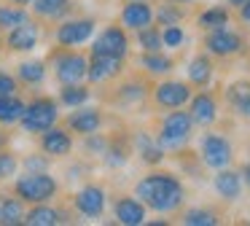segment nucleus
<instances>
[{"mask_svg": "<svg viewBox=\"0 0 250 226\" xmlns=\"http://www.w3.org/2000/svg\"><path fill=\"white\" fill-rule=\"evenodd\" d=\"M135 197L140 199L146 207L156 210V213H175L183 204V183L169 172H151V175L140 178L135 186Z\"/></svg>", "mask_w": 250, "mask_h": 226, "instance_id": "obj_1", "label": "nucleus"}, {"mask_svg": "<svg viewBox=\"0 0 250 226\" xmlns=\"http://www.w3.org/2000/svg\"><path fill=\"white\" fill-rule=\"evenodd\" d=\"M60 191V183L49 175V172H27V175L17 178L14 183V194H17L22 202L38 204V202H49V199L57 197Z\"/></svg>", "mask_w": 250, "mask_h": 226, "instance_id": "obj_2", "label": "nucleus"}, {"mask_svg": "<svg viewBox=\"0 0 250 226\" xmlns=\"http://www.w3.org/2000/svg\"><path fill=\"white\" fill-rule=\"evenodd\" d=\"M191 127H194V121H191L188 111H180V108H175L172 113H167L162 121V127H159V145H162L164 151H178L183 148L186 143H188L191 137Z\"/></svg>", "mask_w": 250, "mask_h": 226, "instance_id": "obj_3", "label": "nucleus"}, {"mask_svg": "<svg viewBox=\"0 0 250 226\" xmlns=\"http://www.w3.org/2000/svg\"><path fill=\"white\" fill-rule=\"evenodd\" d=\"M57 118H60V108H57V102L49 100V97H38V100H33L27 108H24L19 124H22L24 132L41 135V132H46L49 127H54Z\"/></svg>", "mask_w": 250, "mask_h": 226, "instance_id": "obj_4", "label": "nucleus"}, {"mask_svg": "<svg viewBox=\"0 0 250 226\" xmlns=\"http://www.w3.org/2000/svg\"><path fill=\"white\" fill-rule=\"evenodd\" d=\"M54 73L60 78V84H81L89 73V59L78 51H57L54 54Z\"/></svg>", "mask_w": 250, "mask_h": 226, "instance_id": "obj_5", "label": "nucleus"}, {"mask_svg": "<svg viewBox=\"0 0 250 226\" xmlns=\"http://www.w3.org/2000/svg\"><path fill=\"white\" fill-rule=\"evenodd\" d=\"M234 159V151H231V143H229L223 135H205L202 137V161H205L210 170H223L229 167Z\"/></svg>", "mask_w": 250, "mask_h": 226, "instance_id": "obj_6", "label": "nucleus"}, {"mask_svg": "<svg viewBox=\"0 0 250 226\" xmlns=\"http://www.w3.org/2000/svg\"><path fill=\"white\" fill-rule=\"evenodd\" d=\"M205 48L212 54V57H231V54H239V51H242V35H239V32L226 30V27L207 30Z\"/></svg>", "mask_w": 250, "mask_h": 226, "instance_id": "obj_7", "label": "nucleus"}, {"mask_svg": "<svg viewBox=\"0 0 250 226\" xmlns=\"http://www.w3.org/2000/svg\"><path fill=\"white\" fill-rule=\"evenodd\" d=\"M105 202H108L105 188L94 186V183L78 188V194L73 197V204H76V210L83 215V218H100V215L105 213Z\"/></svg>", "mask_w": 250, "mask_h": 226, "instance_id": "obj_8", "label": "nucleus"}, {"mask_svg": "<svg viewBox=\"0 0 250 226\" xmlns=\"http://www.w3.org/2000/svg\"><path fill=\"white\" fill-rule=\"evenodd\" d=\"M94 32V19H67L57 27V43L62 48H73V46H81L83 41H89Z\"/></svg>", "mask_w": 250, "mask_h": 226, "instance_id": "obj_9", "label": "nucleus"}, {"mask_svg": "<svg viewBox=\"0 0 250 226\" xmlns=\"http://www.w3.org/2000/svg\"><path fill=\"white\" fill-rule=\"evenodd\" d=\"M153 100H156L159 108H167V111L183 108L191 100V86L183 84V81H162L153 89Z\"/></svg>", "mask_w": 250, "mask_h": 226, "instance_id": "obj_10", "label": "nucleus"}, {"mask_svg": "<svg viewBox=\"0 0 250 226\" xmlns=\"http://www.w3.org/2000/svg\"><path fill=\"white\" fill-rule=\"evenodd\" d=\"M126 48H129V41H126V32L121 27H105L97 35V41L92 43V54H108V57H126Z\"/></svg>", "mask_w": 250, "mask_h": 226, "instance_id": "obj_11", "label": "nucleus"}, {"mask_svg": "<svg viewBox=\"0 0 250 226\" xmlns=\"http://www.w3.org/2000/svg\"><path fill=\"white\" fill-rule=\"evenodd\" d=\"M100 127H103V113H100L97 108H83V105H78L76 111L67 116V129H70V132H78L81 137L97 135Z\"/></svg>", "mask_w": 250, "mask_h": 226, "instance_id": "obj_12", "label": "nucleus"}, {"mask_svg": "<svg viewBox=\"0 0 250 226\" xmlns=\"http://www.w3.org/2000/svg\"><path fill=\"white\" fill-rule=\"evenodd\" d=\"M38 38H41V27L35 24L33 19H27V22H22V24L8 30L6 43H8L11 51H33V48L38 46Z\"/></svg>", "mask_w": 250, "mask_h": 226, "instance_id": "obj_13", "label": "nucleus"}, {"mask_svg": "<svg viewBox=\"0 0 250 226\" xmlns=\"http://www.w3.org/2000/svg\"><path fill=\"white\" fill-rule=\"evenodd\" d=\"M121 62H124L121 57L92 54V59H89V73H86V78L92 81V84H105V81L116 78V75L121 73Z\"/></svg>", "mask_w": 250, "mask_h": 226, "instance_id": "obj_14", "label": "nucleus"}, {"mask_svg": "<svg viewBox=\"0 0 250 226\" xmlns=\"http://www.w3.org/2000/svg\"><path fill=\"white\" fill-rule=\"evenodd\" d=\"M113 215L121 226H140L146 224V204L137 197H121L113 204Z\"/></svg>", "mask_w": 250, "mask_h": 226, "instance_id": "obj_15", "label": "nucleus"}, {"mask_svg": "<svg viewBox=\"0 0 250 226\" xmlns=\"http://www.w3.org/2000/svg\"><path fill=\"white\" fill-rule=\"evenodd\" d=\"M191 108H188V116L194 124H199V127H210L212 121L218 118V102L212 94H207V91H199V94L191 97Z\"/></svg>", "mask_w": 250, "mask_h": 226, "instance_id": "obj_16", "label": "nucleus"}, {"mask_svg": "<svg viewBox=\"0 0 250 226\" xmlns=\"http://www.w3.org/2000/svg\"><path fill=\"white\" fill-rule=\"evenodd\" d=\"M121 24L126 30H143V27L153 24V8L146 0H129L121 8Z\"/></svg>", "mask_w": 250, "mask_h": 226, "instance_id": "obj_17", "label": "nucleus"}, {"mask_svg": "<svg viewBox=\"0 0 250 226\" xmlns=\"http://www.w3.org/2000/svg\"><path fill=\"white\" fill-rule=\"evenodd\" d=\"M41 148L49 156H67L73 151V137L62 127H49L41 135Z\"/></svg>", "mask_w": 250, "mask_h": 226, "instance_id": "obj_18", "label": "nucleus"}, {"mask_svg": "<svg viewBox=\"0 0 250 226\" xmlns=\"http://www.w3.org/2000/svg\"><path fill=\"white\" fill-rule=\"evenodd\" d=\"M215 181H212V186H215L218 197H223L226 202H234V199L239 197V191H242V175L234 170H229V167H223V170H215Z\"/></svg>", "mask_w": 250, "mask_h": 226, "instance_id": "obj_19", "label": "nucleus"}, {"mask_svg": "<svg viewBox=\"0 0 250 226\" xmlns=\"http://www.w3.org/2000/svg\"><path fill=\"white\" fill-rule=\"evenodd\" d=\"M62 221H65V215L57 207H49L46 202L33 204V210L24 213V224L27 226H57V224H62Z\"/></svg>", "mask_w": 250, "mask_h": 226, "instance_id": "obj_20", "label": "nucleus"}, {"mask_svg": "<svg viewBox=\"0 0 250 226\" xmlns=\"http://www.w3.org/2000/svg\"><path fill=\"white\" fill-rule=\"evenodd\" d=\"M186 73H188V81L196 86V89H205V86L212 81V62H210V57H194L188 62V68H186Z\"/></svg>", "mask_w": 250, "mask_h": 226, "instance_id": "obj_21", "label": "nucleus"}, {"mask_svg": "<svg viewBox=\"0 0 250 226\" xmlns=\"http://www.w3.org/2000/svg\"><path fill=\"white\" fill-rule=\"evenodd\" d=\"M24 204L19 197H3L0 199V224L6 226H17V224H24Z\"/></svg>", "mask_w": 250, "mask_h": 226, "instance_id": "obj_22", "label": "nucleus"}, {"mask_svg": "<svg viewBox=\"0 0 250 226\" xmlns=\"http://www.w3.org/2000/svg\"><path fill=\"white\" fill-rule=\"evenodd\" d=\"M27 102L17 94H0V124H17L22 118Z\"/></svg>", "mask_w": 250, "mask_h": 226, "instance_id": "obj_23", "label": "nucleus"}, {"mask_svg": "<svg viewBox=\"0 0 250 226\" xmlns=\"http://www.w3.org/2000/svg\"><path fill=\"white\" fill-rule=\"evenodd\" d=\"M140 65H143V70L151 73V75H164V73H169V70L175 68V62L162 51H143Z\"/></svg>", "mask_w": 250, "mask_h": 226, "instance_id": "obj_24", "label": "nucleus"}, {"mask_svg": "<svg viewBox=\"0 0 250 226\" xmlns=\"http://www.w3.org/2000/svg\"><path fill=\"white\" fill-rule=\"evenodd\" d=\"M17 78L19 84H27V86H35L46 78V65L41 59H30V62H22L17 68Z\"/></svg>", "mask_w": 250, "mask_h": 226, "instance_id": "obj_25", "label": "nucleus"}, {"mask_svg": "<svg viewBox=\"0 0 250 226\" xmlns=\"http://www.w3.org/2000/svg\"><path fill=\"white\" fill-rule=\"evenodd\" d=\"M67 0H33V11L43 19H62L67 14Z\"/></svg>", "mask_w": 250, "mask_h": 226, "instance_id": "obj_26", "label": "nucleus"}, {"mask_svg": "<svg viewBox=\"0 0 250 226\" xmlns=\"http://www.w3.org/2000/svg\"><path fill=\"white\" fill-rule=\"evenodd\" d=\"M137 148H140V156L146 164H159L164 159V148L159 145V140L148 137V135H137Z\"/></svg>", "mask_w": 250, "mask_h": 226, "instance_id": "obj_27", "label": "nucleus"}, {"mask_svg": "<svg viewBox=\"0 0 250 226\" xmlns=\"http://www.w3.org/2000/svg\"><path fill=\"white\" fill-rule=\"evenodd\" d=\"M226 24H229V8H223V5H212V8L199 14L202 30H218V27H226Z\"/></svg>", "mask_w": 250, "mask_h": 226, "instance_id": "obj_28", "label": "nucleus"}, {"mask_svg": "<svg viewBox=\"0 0 250 226\" xmlns=\"http://www.w3.org/2000/svg\"><path fill=\"white\" fill-rule=\"evenodd\" d=\"M60 100H62V105H67V108H78L89 100V89L81 84H65L60 89Z\"/></svg>", "mask_w": 250, "mask_h": 226, "instance_id": "obj_29", "label": "nucleus"}, {"mask_svg": "<svg viewBox=\"0 0 250 226\" xmlns=\"http://www.w3.org/2000/svg\"><path fill=\"white\" fill-rule=\"evenodd\" d=\"M30 14L24 11V5H0V27L3 30H11V27L27 22Z\"/></svg>", "mask_w": 250, "mask_h": 226, "instance_id": "obj_30", "label": "nucleus"}, {"mask_svg": "<svg viewBox=\"0 0 250 226\" xmlns=\"http://www.w3.org/2000/svg\"><path fill=\"white\" fill-rule=\"evenodd\" d=\"M137 43L143 46V51H162L164 43H162V30L153 24L143 27V30H137Z\"/></svg>", "mask_w": 250, "mask_h": 226, "instance_id": "obj_31", "label": "nucleus"}, {"mask_svg": "<svg viewBox=\"0 0 250 226\" xmlns=\"http://www.w3.org/2000/svg\"><path fill=\"white\" fill-rule=\"evenodd\" d=\"M248 97H250V81H234V84H229L226 100H229V105H231L234 111H237Z\"/></svg>", "mask_w": 250, "mask_h": 226, "instance_id": "obj_32", "label": "nucleus"}, {"mask_svg": "<svg viewBox=\"0 0 250 226\" xmlns=\"http://www.w3.org/2000/svg\"><path fill=\"white\" fill-rule=\"evenodd\" d=\"M183 224H188V226H215L218 218H215V213H212V210L194 207V210H186Z\"/></svg>", "mask_w": 250, "mask_h": 226, "instance_id": "obj_33", "label": "nucleus"}, {"mask_svg": "<svg viewBox=\"0 0 250 226\" xmlns=\"http://www.w3.org/2000/svg\"><path fill=\"white\" fill-rule=\"evenodd\" d=\"M153 19L159 22V24H164V27H169V24H180V19H183V11L178 8V3H164L162 8L153 14Z\"/></svg>", "mask_w": 250, "mask_h": 226, "instance_id": "obj_34", "label": "nucleus"}, {"mask_svg": "<svg viewBox=\"0 0 250 226\" xmlns=\"http://www.w3.org/2000/svg\"><path fill=\"white\" fill-rule=\"evenodd\" d=\"M183 41H186V32H183V27H180V24H169V27H164V30H162V43H164V46L180 48V46H183Z\"/></svg>", "mask_w": 250, "mask_h": 226, "instance_id": "obj_35", "label": "nucleus"}, {"mask_svg": "<svg viewBox=\"0 0 250 226\" xmlns=\"http://www.w3.org/2000/svg\"><path fill=\"white\" fill-rule=\"evenodd\" d=\"M146 97V89H143V84H124L121 86V91H119V100L121 102H137V100H143Z\"/></svg>", "mask_w": 250, "mask_h": 226, "instance_id": "obj_36", "label": "nucleus"}, {"mask_svg": "<svg viewBox=\"0 0 250 226\" xmlns=\"http://www.w3.org/2000/svg\"><path fill=\"white\" fill-rule=\"evenodd\" d=\"M19 161L14 154H8V151H0V181H8V178L17 172Z\"/></svg>", "mask_w": 250, "mask_h": 226, "instance_id": "obj_37", "label": "nucleus"}, {"mask_svg": "<svg viewBox=\"0 0 250 226\" xmlns=\"http://www.w3.org/2000/svg\"><path fill=\"white\" fill-rule=\"evenodd\" d=\"M0 94H17V78L8 73H0Z\"/></svg>", "mask_w": 250, "mask_h": 226, "instance_id": "obj_38", "label": "nucleus"}, {"mask_svg": "<svg viewBox=\"0 0 250 226\" xmlns=\"http://www.w3.org/2000/svg\"><path fill=\"white\" fill-rule=\"evenodd\" d=\"M24 170H27V172H43L46 170V161L41 159V156H27V159H24Z\"/></svg>", "mask_w": 250, "mask_h": 226, "instance_id": "obj_39", "label": "nucleus"}, {"mask_svg": "<svg viewBox=\"0 0 250 226\" xmlns=\"http://www.w3.org/2000/svg\"><path fill=\"white\" fill-rule=\"evenodd\" d=\"M239 16H242L245 22H250V0H245V3L239 5Z\"/></svg>", "mask_w": 250, "mask_h": 226, "instance_id": "obj_40", "label": "nucleus"}, {"mask_svg": "<svg viewBox=\"0 0 250 226\" xmlns=\"http://www.w3.org/2000/svg\"><path fill=\"white\" fill-rule=\"evenodd\" d=\"M237 113H239V116H245V118H250V97H248V100H245L242 105L237 108Z\"/></svg>", "mask_w": 250, "mask_h": 226, "instance_id": "obj_41", "label": "nucleus"}, {"mask_svg": "<svg viewBox=\"0 0 250 226\" xmlns=\"http://www.w3.org/2000/svg\"><path fill=\"white\" fill-rule=\"evenodd\" d=\"M239 175H242V181H245V183H248V186H250V164H245Z\"/></svg>", "mask_w": 250, "mask_h": 226, "instance_id": "obj_42", "label": "nucleus"}, {"mask_svg": "<svg viewBox=\"0 0 250 226\" xmlns=\"http://www.w3.org/2000/svg\"><path fill=\"white\" fill-rule=\"evenodd\" d=\"M8 3H14V5H27V3H33V0H8Z\"/></svg>", "mask_w": 250, "mask_h": 226, "instance_id": "obj_43", "label": "nucleus"}, {"mask_svg": "<svg viewBox=\"0 0 250 226\" xmlns=\"http://www.w3.org/2000/svg\"><path fill=\"white\" fill-rule=\"evenodd\" d=\"M229 3H231V5H237V8H239V5L245 3V0H229Z\"/></svg>", "mask_w": 250, "mask_h": 226, "instance_id": "obj_44", "label": "nucleus"}, {"mask_svg": "<svg viewBox=\"0 0 250 226\" xmlns=\"http://www.w3.org/2000/svg\"><path fill=\"white\" fill-rule=\"evenodd\" d=\"M172 3H178V5H180V3H194V0H172Z\"/></svg>", "mask_w": 250, "mask_h": 226, "instance_id": "obj_45", "label": "nucleus"}]
</instances>
